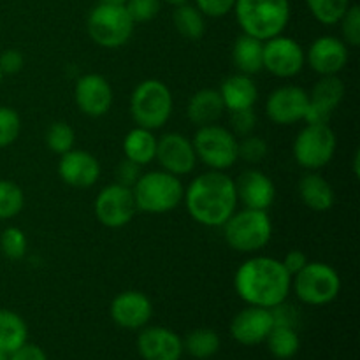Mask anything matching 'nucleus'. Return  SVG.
Segmentation results:
<instances>
[{
    "mask_svg": "<svg viewBox=\"0 0 360 360\" xmlns=\"http://www.w3.org/2000/svg\"><path fill=\"white\" fill-rule=\"evenodd\" d=\"M112 322L127 330L143 329L153 316V302L144 292L125 290L116 295L109 306Z\"/></svg>",
    "mask_w": 360,
    "mask_h": 360,
    "instance_id": "nucleus-17",
    "label": "nucleus"
},
{
    "mask_svg": "<svg viewBox=\"0 0 360 360\" xmlns=\"http://www.w3.org/2000/svg\"><path fill=\"white\" fill-rule=\"evenodd\" d=\"M2 79H4V74H2V70H0V84H2Z\"/></svg>",
    "mask_w": 360,
    "mask_h": 360,
    "instance_id": "nucleus-51",
    "label": "nucleus"
},
{
    "mask_svg": "<svg viewBox=\"0 0 360 360\" xmlns=\"http://www.w3.org/2000/svg\"><path fill=\"white\" fill-rule=\"evenodd\" d=\"M274 327L273 313L267 308L246 306L231 322V336L243 347H257L264 343Z\"/></svg>",
    "mask_w": 360,
    "mask_h": 360,
    "instance_id": "nucleus-21",
    "label": "nucleus"
},
{
    "mask_svg": "<svg viewBox=\"0 0 360 360\" xmlns=\"http://www.w3.org/2000/svg\"><path fill=\"white\" fill-rule=\"evenodd\" d=\"M164 2H167V4H171V6H181V4H188L190 0H164Z\"/></svg>",
    "mask_w": 360,
    "mask_h": 360,
    "instance_id": "nucleus-47",
    "label": "nucleus"
},
{
    "mask_svg": "<svg viewBox=\"0 0 360 360\" xmlns=\"http://www.w3.org/2000/svg\"><path fill=\"white\" fill-rule=\"evenodd\" d=\"M338 137L329 123H306L295 136L292 153L297 165L306 171H320L333 162Z\"/></svg>",
    "mask_w": 360,
    "mask_h": 360,
    "instance_id": "nucleus-10",
    "label": "nucleus"
},
{
    "mask_svg": "<svg viewBox=\"0 0 360 360\" xmlns=\"http://www.w3.org/2000/svg\"><path fill=\"white\" fill-rule=\"evenodd\" d=\"M220 345L221 341L220 336L217 334V330L207 329V327H200V329L188 333V336L183 340V350L188 352L193 359L206 360L218 354Z\"/></svg>",
    "mask_w": 360,
    "mask_h": 360,
    "instance_id": "nucleus-31",
    "label": "nucleus"
},
{
    "mask_svg": "<svg viewBox=\"0 0 360 360\" xmlns=\"http://www.w3.org/2000/svg\"><path fill=\"white\" fill-rule=\"evenodd\" d=\"M27 340L28 327L25 320L11 309H0V350L9 355L27 343Z\"/></svg>",
    "mask_w": 360,
    "mask_h": 360,
    "instance_id": "nucleus-28",
    "label": "nucleus"
},
{
    "mask_svg": "<svg viewBox=\"0 0 360 360\" xmlns=\"http://www.w3.org/2000/svg\"><path fill=\"white\" fill-rule=\"evenodd\" d=\"M132 193L137 211L148 214H165L183 204L185 186L178 176L157 169L143 172L132 186Z\"/></svg>",
    "mask_w": 360,
    "mask_h": 360,
    "instance_id": "nucleus-4",
    "label": "nucleus"
},
{
    "mask_svg": "<svg viewBox=\"0 0 360 360\" xmlns=\"http://www.w3.org/2000/svg\"><path fill=\"white\" fill-rule=\"evenodd\" d=\"M0 250L9 260L23 259L28 250V239L25 232L14 225L4 229L2 234H0Z\"/></svg>",
    "mask_w": 360,
    "mask_h": 360,
    "instance_id": "nucleus-35",
    "label": "nucleus"
},
{
    "mask_svg": "<svg viewBox=\"0 0 360 360\" xmlns=\"http://www.w3.org/2000/svg\"><path fill=\"white\" fill-rule=\"evenodd\" d=\"M225 115V105L220 97V91L214 88H200L186 104V118L190 123L199 127L214 125Z\"/></svg>",
    "mask_w": 360,
    "mask_h": 360,
    "instance_id": "nucleus-24",
    "label": "nucleus"
},
{
    "mask_svg": "<svg viewBox=\"0 0 360 360\" xmlns=\"http://www.w3.org/2000/svg\"><path fill=\"white\" fill-rule=\"evenodd\" d=\"M195 6L206 18H224L234 11L236 0H195Z\"/></svg>",
    "mask_w": 360,
    "mask_h": 360,
    "instance_id": "nucleus-41",
    "label": "nucleus"
},
{
    "mask_svg": "<svg viewBox=\"0 0 360 360\" xmlns=\"http://www.w3.org/2000/svg\"><path fill=\"white\" fill-rule=\"evenodd\" d=\"M130 116L137 127L158 130L171 120L174 98L167 84L160 79H144L130 95Z\"/></svg>",
    "mask_w": 360,
    "mask_h": 360,
    "instance_id": "nucleus-6",
    "label": "nucleus"
},
{
    "mask_svg": "<svg viewBox=\"0 0 360 360\" xmlns=\"http://www.w3.org/2000/svg\"><path fill=\"white\" fill-rule=\"evenodd\" d=\"M137 350L144 360H179L183 340L167 327H143L137 338Z\"/></svg>",
    "mask_w": 360,
    "mask_h": 360,
    "instance_id": "nucleus-22",
    "label": "nucleus"
},
{
    "mask_svg": "<svg viewBox=\"0 0 360 360\" xmlns=\"http://www.w3.org/2000/svg\"><path fill=\"white\" fill-rule=\"evenodd\" d=\"M311 16L319 23L338 25L350 7V0H306Z\"/></svg>",
    "mask_w": 360,
    "mask_h": 360,
    "instance_id": "nucleus-33",
    "label": "nucleus"
},
{
    "mask_svg": "<svg viewBox=\"0 0 360 360\" xmlns=\"http://www.w3.org/2000/svg\"><path fill=\"white\" fill-rule=\"evenodd\" d=\"M101 162L86 150L72 148L60 155L58 178L72 188H90L101 179Z\"/></svg>",
    "mask_w": 360,
    "mask_h": 360,
    "instance_id": "nucleus-18",
    "label": "nucleus"
},
{
    "mask_svg": "<svg viewBox=\"0 0 360 360\" xmlns=\"http://www.w3.org/2000/svg\"><path fill=\"white\" fill-rule=\"evenodd\" d=\"M157 141L158 137L155 136L153 130L136 125L123 137V155H125L127 160L134 162L141 167L150 165L151 162H155V155H157Z\"/></svg>",
    "mask_w": 360,
    "mask_h": 360,
    "instance_id": "nucleus-26",
    "label": "nucleus"
},
{
    "mask_svg": "<svg viewBox=\"0 0 360 360\" xmlns=\"http://www.w3.org/2000/svg\"><path fill=\"white\" fill-rule=\"evenodd\" d=\"M155 160L165 172L178 176H188L197 167V155L190 137L179 132H167L157 141Z\"/></svg>",
    "mask_w": 360,
    "mask_h": 360,
    "instance_id": "nucleus-15",
    "label": "nucleus"
},
{
    "mask_svg": "<svg viewBox=\"0 0 360 360\" xmlns=\"http://www.w3.org/2000/svg\"><path fill=\"white\" fill-rule=\"evenodd\" d=\"M123 6L134 23H146V21L155 20L160 13L162 0H127Z\"/></svg>",
    "mask_w": 360,
    "mask_h": 360,
    "instance_id": "nucleus-38",
    "label": "nucleus"
},
{
    "mask_svg": "<svg viewBox=\"0 0 360 360\" xmlns=\"http://www.w3.org/2000/svg\"><path fill=\"white\" fill-rule=\"evenodd\" d=\"M115 101V91L108 77L97 72H88L77 77L74 84V102L84 116L101 118L108 115Z\"/></svg>",
    "mask_w": 360,
    "mask_h": 360,
    "instance_id": "nucleus-14",
    "label": "nucleus"
},
{
    "mask_svg": "<svg viewBox=\"0 0 360 360\" xmlns=\"http://www.w3.org/2000/svg\"><path fill=\"white\" fill-rule=\"evenodd\" d=\"M232 62L238 72L255 76L264 70V41L241 34L232 44Z\"/></svg>",
    "mask_w": 360,
    "mask_h": 360,
    "instance_id": "nucleus-27",
    "label": "nucleus"
},
{
    "mask_svg": "<svg viewBox=\"0 0 360 360\" xmlns=\"http://www.w3.org/2000/svg\"><path fill=\"white\" fill-rule=\"evenodd\" d=\"M238 141L232 130L220 123L199 127L192 137L197 162H202L210 171L227 172L238 162Z\"/></svg>",
    "mask_w": 360,
    "mask_h": 360,
    "instance_id": "nucleus-8",
    "label": "nucleus"
},
{
    "mask_svg": "<svg viewBox=\"0 0 360 360\" xmlns=\"http://www.w3.org/2000/svg\"><path fill=\"white\" fill-rule=\"evenodd\" d=\"M308 262V257H306V253L301 252V250H290V252L283 257V260H281V264H283V267L287 269V273L290 274V276H295V274H297Z\"/></svg>",
    "mask_w": 360,
    "mask_h": 360,
    "instance_id": "nucleus-45",
    "label": "nucleus"
},
{
    "mask_svg": "<svg viewBox=\"0 0 360 360\" xmlns=\"http://www.w3.org/2000/svg\"><path fill=\"white\" fill-rule=\"evenodd\" d=\"M25 67V56L20 49H6L0 53V70L4 76H14Z\"/></svg>",
    "mask_w": 360,
    "mask_h": 360,
    "instance_id": "nucleus-42",
    "label": "nucleus"
},
{
    "mask_svg": "<svg viewBox=\"0 0 360 360\" xmlns=\"http://www.w3.org/2000/svg\"><path fill=\"white\" fill-rule=\"evenodd\" d=\"M267 348L271 355L280 360H288L295 357L301 348V340L294 327L274 326L266 338Z\"/></svg>",
    "mask_w": 360,
    "mask_h": 360,
    "instance_id": "nucleus-30",
    "label": "nucleus"
},
{
    "mask_svg": "<svg viewBox=\"0 0 360 360\" xmlns=\"http://www.w3.org/2000/svg\"><path fill=\"white\" fill-rule=\"evenodd\" d=\"M21 134V118L16 109L9 105H0V148H7Z\"/></svg>",
    "mask_w": 360,
    "mask_h": 360,
    "instance_id": "nucleus-37",
    "label": "nucleus"
},
{
    "mask_svg": "<svg viewBox=\"0 0 360 360\" xmlns=\"http://www.w3.org/2000/svg\"><path fill=\"white\" fill-rule=\"evenodd\" d=\"M257 127V115L253 109H243V111H234L231 112V127L236 137H246L250 134H253Z\"/></svg>",
    "mask_w": 360,
    "mask_h": 360,
    "instance_id": "nucleus-40",
    "label": "nucleus"
},
{
    "mask_svg": "<svg viewBox=\"0 0 360 360\" xmlns=\"http://www.w3.org/2000/svg\"><path fill=\"white\" fill-rule=\"evenodd\" d=\"M95 218L108 229L127 227L137 213L132 188L111 183L97 193L94 200Z\"/></svg>",
    "mask_w": 360,
    "mask_h": 360,
    "instance_id": "nucleus-11",
    "label": "nucleus"
},
{
    "mask_svg": "<svg viewBox=\"0 0 360 360\" xmlns=\"http://www.w3.org/2000/svg\"><path fill=\"white\" fill-rule=\"evenodd\" d=\"M236 20L243 34L267 41L283 34L290 21L288 0H236Z\"/></svg>",
    "mask_w": 360,
    "mask_h": 360,
    "instance_id": "nucleus-3",
    "label": "nucleus"
},
{
    "mask_svg": "<svg viewBox=\"0 0 360 360\" xmlns=\"http://www.w3.org/2000/svg\"><path fill=\"white\" fill-rule=\"evenodd\" d=\"M23 188L11 179H0V220H13L23 211Z\"/></svg>",
    "mask_w": 360,
    "mask_h": 360,
    "instance_id": "nucleus-32",
    "label": "nucleus"
},
{
    "mask_svg": "<svg viewBox=\"0 0 360 360\" xmlns=\"http://www.w3.org/2000/svg\"><path fill=\"white\" fill-rule=\"evenodd\" d=\"M267 153H269V146H267V143L262 137L253 136V134L246 137H239L238 160L246 162L250 165H257L266 160Z\"/></svg>",
    "mask_w": 360,
    "mask_h": 360,
    "instance_id": "nucleus-36",
    "label": "nucleus"
},
{
    "mask_svg": "<svg viewBox=\"0 0 360 360\" xmlns=\"http://www.w3.org/2000/svg\"><path fill=\"white\" fill-rule=\"evenodd\" d=\"M46 146L55 155H63L76 146V132L67 122H55L46 130Z\"/></svg>",
    "mask_w": 360,
    "mask_h": 360,
    "instance_id": "nucleus-34",
    "label": "nucleus"
},
{
    "mask_svg": "<svg viewBox=\"0 0 360 360\" xmlns=\"http://www.w3.org/2000/svg\"><path fill=\"white\" fill-rule=\"evenodd\" d=\"M218 91L224 101L225 111L229 112L253 109L259 101V88H257L255 81L252 79V76L241 72L225 77Z\"/></svg>",
    "mask_w": 360,
    "mask_h": 360,
    "instance_id": "nucleus-23",
    "label": "nucleus"
},
{
    "mask_svg": "<svg viewBox=\"0 0 360 360\" xmlns=\"http://www.w3.org/2000/svg\"><path fill=\"white\" fill-rule=\"evenodd\" d=\"M345 83L340 76H322L319 83L313 86L308 97V111L306 123H329L336 109L340 108L345 97Z\"/></svg>",
    "mask_w": 360,
    "mask_h": 360,
    "instance_id": "nucleus-20",
    "label": "nucleus"
},
{
    "mask_svg": "<svg viewBox=\"0 0 360 360\" xmlns=\"http://www.w3.org/2000/svg\"><path fill=\"white\" fill-rule=\"evenodd\" d=\"M183 204L195 224L210 229L221 227L238 210L234 179L224 171L207 169L186 186Z\"/></svg>",
    "mask_w": 360,
    "mask_h": 360,
    "instance_id": "nucleus-1",
    "label": "nucleus"
},
{
    "mask_svg": "<svg viewBox=\"0 0 360 360\" xmlns=\"http://www.w3.org/2000/svg\"><path fill=\"white\" fill-rule=\"evenodd\" d=\"M234 290L248 306L273 309L290 295L292 276L281 260L255 253L236 271Z\"/></svg>",
    "mask_w": 360,
    "mask_h": 360,
    "instance_id": "nucleus-2",
    "label": "nucleus"
},
{
    "mask_svg": "<svg viewBox=\"0 0 360 360\" xmlns=\"http://www.w3.org/2000/svg\"><path fill=\"white\" fill-rule=\"evenodd\" d=\"M350 51L343 39L333 35L316 37L306 49V65L315 74L322 76H338L347 67Z\"/></svg>",
    "mask_w": 360,
    "mask_h": 360,
    "instance_id": "nucleus-16",
    "label": "nucleus"
},
{
    "mask_svg": "<svg viewBox=\"0 0 360 360\" xmlns=\"http://www.w3.org/2000/svg\"><path fill=\"white\" fill-rule=\"evenodd\" d=\"M354 171H355V176H359V151L355 153V158H354Z\"/></svg>",
    "mask_w": 360,
    "mask_h": 360,
    "instance_id": "nucleus-49",
    "label": "nucleus"
},
{
    "mask_svg": "<svg viewBox=\"0 0 360 360\" xmlns=\"http://www.w3.org/2000/svg\"><path fill=\"white\" fill-rule=\"evenodd\" d=\"M127 0H98V4H118V6H123Z\"/></svg>",
    "mask_w": 360,
    "mask_h": 360,
    "instance_id": "nucleus-48",
    "label": "nucleus"
},
{
    "mask_svg": "<svg viewBox=\"0 0 360 360\" xmlns=\"http://www.w3.org/2000/svg\"><path fill=\"white\" fill-rule=\"evenodd\" d=\"M273 313V320L274 326H285V327H297V320H299V313L297 309L294 308L292 304H288L287 301L281 302V304L274 306L271 309Z\"/></svg>",
    "mask_w": 360,
    "mask_h": 360,
    "instance_id": "nucleus-44",
    "label": "nucleus"
},
{
    "mask_svg": "<svg viewBox=\"0 0 360 360\" xmlns=\"http://www.w3.org/2000/svg\"><path fill=\"white\" fill-rule=\"evenodd\" d=\"M0 360H9V355H7V354H4V352L0 350Z\"/></svg>",
    "mask_w": 360,
    "mask_h": 360,
    "instance_id": "nucleus-50",
    "label": "nucleus"
},
{
    "mask_svg": "<svg viewBox=\"0 0 360 360\" xmlns=\"http://www.w3.org/2000/svg\"><path fill=\"white\" fill-rule=\"evenodd\" d=\"M224 239L238 253L255 255L269 245L273 238V221L267 211L260 210H236L234 214L221 225Z\"/></svg>",
    "mask_w": 360,
    "mask_h": 360,
    "instance_id": "nucleus-5",
    "label": "nucleus"
},
{
    "mask_svg": "<svg viewBox=\"0 0 360 360\" xmlns=\"http://www.w3.org/2000/svg\"><path fill=\"white\" fill-rule=\"evenodd\" d=\"M343 42L348 48L360 46V9L359 6H350L345 16L340 20Z\"/></svg>",
    "mask_w": 360,
    "mask_h": 360,
    "instance_id": "nucleus-39",
    "label": "nucleus"
},
{
    "mask_svg": "<svg viewBox=\"0 0 360 360\" xmlns=\"http://www.w3.org/2000/svg\"><path fill=\"white\" fill-rule=\"evenodd\" d=\"M238 202L248 210L269 211L276 200V185L264 171L250 167L234 179Z\"/></svg>",
    "mask_w": 360,
    "mask_h": 360,
    "instance_id": "nucleus-19",
    "label": "nucleus"
},
{
    "mask_svg": "<svg viewBox=\"0 0 360 360\" xmlns=\"http://www.w3.org/2000/svg\"><path fill=\"white\" fill-rule=\"evenodd\" d=\"M292 290L306 306H327L336 301L341 292V278L326 262H308L292 276Z\"/></svg>",
    "mask_w": 360,
    "mask_h": 360,
    "instance_id": "nucleus-9",
    "label": "nucleus"
},
{
    "mask_svg": "<svg viewBox=\"0 0 360 360\" xmlns=\"http://www.w3.org/2000/svg\"><path fill=\"white\" fill-rule=\"evenodd\" d=\"M134 28L136 23L129 16L125 6L118 4H97L86 20V30L91 41L108 49L125 46L132 37Z\"/></svg>",
    "mask_w": 360,
    "mask_h": 360,
    "instance_id": "nucleus-7",
    "label": "nucleus"
},
{
    "mask_svg": "<svg viewBox=\"0 0 360 360\" xmlns=\"http://www.w3.org/2000/svg\"><path fill=\"white\" fill-rule=\"evenodd\" d=\"M172 23L178 34L188 41H199L206 34V16L192 4L176 6L172 13Z\"/></svg>",
    "mask_w": 360,
    "mask_h": 360,
    "instance_id": "nucleus-29",
    "label": "nucleus"
},
{
    "mask_svg": "<svg viewBox=\"0 0 360 360\" xmlns=\"http://www.w3.org/2000/svg\"><path fill=\"white\" fill-rule=\"evenodd\" d=\"M297 192L302 204L315 213H327L336 204V192L333 185L322 174H319V171H308V174L302 176Z\"/></svg>",
    "mask_w": 360,
    "mask_h": 360,
    "instance_id": "nucleus-25",
    "label": "nucleus"
},
{
    "mask_svg": "<svg viewBox=\"0 0 360 360\" xmlns=\"http://www.w3.org/2000/svg\"><path fill=\"white\" fill-rule=\"evenodd\" d=\"M141 165L134 164V162L130 160H123L120 162L118 165H116V183H120V185L123 186H129V188H132L134 185H136L137 179L141 178V174H143V171H141Z\"/></svg>",
    "mask_w": 360,
    "mask_h": 360,
    "instance_id": "nucleus-43",
    "label": "nucleus"
},
{
    "mask_svg": "<svg viewBox=\"0 0 360 360\" xmlns=\"http://www.w3.org/2000/svg\"><path fill=\"white\" fill-rule=\"evenodd\" d=\"M306 51L295 39L280 34L264 41V70L280 79H292L302 72Z\"/></svg>",
    "mask_w": 360,
    "mask_h": 360,
    "instance_id": "nucleus-12",
    "label": "nucleus"
},
{
    "mask_svg": "<svg viewBox=\"0 0 360 360\" xmlns=\"http://www.w3.org/2000/svg\"><path fill=\"white\" fill-rule=\"evenodd\" d=\"M308 91L297 84H283L267 95L266 116L271 123L280 127L304 122L308 111Z\"/></svg>",
    "mask_w": 360,
    "mask_h": 360,
    "instance_id": "nucleus-13",
    "label": "nucleus"
},
{
    "mask_svg": "<svg viewBox=\"0 0 360 360\" xmlns=\"http://www.w3.org/2000/svg\"><path fill=\"white\" fill-rule=\"evenodd\" d=\"M9 360H48L46 357L44 350L37 345H32V343H25L21 345L18 350H14L13 354H9Z\"/></svg>",
    "mask_w": 360,
    "mask_h": 360,
    "instance_id": "nucleus-46",
    "label": "nucleus"
}]
</instances>
